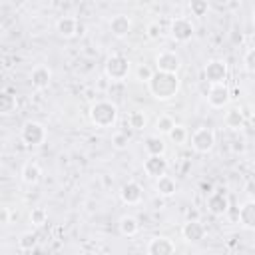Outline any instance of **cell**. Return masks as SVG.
<instances>
[{"mask_svg": "<svg viewBox=\"0 0 255 255\" xmlns=\"http://www.w3.org/2000/svg\"><path fill=\"white\" fill-rule=\"evenodd\" d=\"M205 233H207V229L199 219H187L181 225V237L187 243H199L205 237Z\"/></svg>", "mask_w": 255, "mask_h": 255, "instance_id": "13", "label": "cell"}, {"mask_svg": "<svg viewBox=\"0 0 255 255\" xmlns=\"http://www.w3.org/2000/svg\"><path fill=\"white\" fill-rule=\"evenodd\" d=\"M40 175H42V169L36 161H26L22 165V171H20V177L26 185H36L40 181Z\"/></svg>", "mask_w": 255, "mask_h": 255, "instance_id": "20", "label": "cell"}, {"mask_svg": "<svg viewBox=\"0 0 255 255\" xmlns=\"http://www.w3.org/2000/svg\"><path fill=\"white\" fill-rule=\"evenodd\" d=\"M20 137H22V141H24L26 145L36 147V145H42V143L46 141V137H48V129L44 128V124L30 120V122H26V124L22 126V129H20Z\"/></svg>", "mask_w": 255, "mask_h": 255, "instance_id": "4", "label": "cell"}, {"mask_svg": "<svg viewBox=\"0 0 255 255\" xmlns=\"http://www.w3.org/2000/svg\"><path fill=\"white\" fill-rule=\"evenodd\" d=\"M153 128H155V133H157V135H169V131L175 128V122H173V118H171V116L161 114V116L155 120Z\"/></svg>", "mask_w": 255, "mask_h": 255, "instance_id": "25", "label": "cell"}, {"mask_svg": "<svg viewBox=\"0 0 255 255\" xmlns=\"http://www.w3.org/2000/svg\"><path fill=\"white\" fill-rule=\"evenodd\" d=\"M36 245H38V233L36 231H24L18 237V247L22 251H34Z\"/></svg>", "mask_w": 255, "mask_h": 255, "instance_id": "26", "label": "cell"}, {"mask_svg": "<svg viewBox=\"0 0 255 255\" xmlns=\"http://www.w3.org/2000/svg\"><path fill=\"white\" fill-rule=\"evenodd\" d=\"M78 30H80V26H78V20L74 16H62L56 22V32L62 38H74L78 34Z\"/></svg>", "mask_w": 255, "mask_h": 255, "instance_id": "18", "label": "cell"}, {"mask_svg": "<svg viewBox=\"0 0 255 255\" xmlns=\"http://www.w3.org/2000/svg\"><path fill=\"white\" fill-rule=\"evenodd\" d=\"M131 18L129 16H126V14H116V16H112V20H110V32H112V36H116V38H126V36H129V32H131Z\"/></svg>", "mask_w": 255, "mask_h": 255, "instance_id": "17", "label": "cell"}, {"mask_svg": "<svg viewBox=\"0 0 255 255\" xmlns=\"http://www.w3.org/2000/svg\"><path fill=\"white\" fill-rule=\"evenodd\" d=\"M179 88H181V80L177 74H165V72H157V70H155L153 78L147 82L149 94L159 102H167L173 96H177Z\"/></svg>", "mask_w": 255, "mask_h": 255, "instance_id": "1", "label": "cell"}, {"mask_svg": "<svg viewBox=\"0 0 255 255\" xmlns=\"http://www.w3.org/2000/svg\"><path fill=\"white\" fill-rule=\"evenodd\" d=\"M173 143H185V139H187V129L183 128V126H179V124H175V128L169 131V135H167Z\"/></svg>", "mask_w": 255, "mask_h": 255, "instance_id": "30", "label": "cell"}, {"mask_svg": "<svg viewBox=\"0 0 255 255\" xmlns=\"http://www.w3.org/2000/svg\"><path fill=\"white\" fill-rule=\"evenodd\" d=\"M143 171L147 177L159 179L161 175H167V159L163 155H147L143 159Z\"/></svg>", "mask_w": 255, "mask_h": 255, "instance_id": "12", "label": "cell"}, {"mask_svg": "<svg viewBox=\"0 0 255 255\" xmlns=\"http://www.w3.org/2000/svg\"><path fill=\"white\" fill-rule=\"evenodd\" d=\"M155 68H157V72L177 74L179 68H181V58L171 50H163L155 56Z\"/></svg>", "mask_w": 255, "mask_h": 255, "instance_id": "10", "label": "cell"}, {"mask_svg": "<svg viewBox=\"0 0 255 255\" xmlns=\"http://www.w3.org/2000/svg\"><path fill=\"white\" fill-rule=\"evenodd\" d=\"M128 124H129V128L135 129V131L143 129V128L147 126V116H145V112H143V110H133V112L128 116Z\"/></svg>", "mask_w": 255, "mask_h": 255, "instance_id": "27", "label": "cell"}, {"mask_svg": "<svg viewBox=\"0 0 255 255\" xmlns=\"http://www.w3.org/2000/svg\"><path fill=\"white\" fill-rule=\"evenodd\" d=\"M251 22H253V26H255V6H253V10H251Z\"/></svg>", "mask_w": 255, "mask_h": 255, "instance_id": "36", "label": "cell"}, {"mask_svg": "<svg viewBox=\"0 0 255 255\" xmlns=\"http://www.w3.org/2000/svg\"><path fill=\"white\" fill-rule=\"evenodd\" d=\"M229 102H231V90H229L225 84L209 86V90H207V104H209L213 110H221V108H225Z\"/></svg>", "mask_w": 255, "mask_h": 255, "instance_id": "11", "label": "cell"}, {"mask_svg": "<svg viewBox=\"0 0 255 255\" xmlns=\"http://www.w3.org/2000/svg\"><path fill=\"white\" fill-rule=\"evenodd\" d=\"M147 255H175V243L167 235H153L145 247Z\"/></svg>", "mask_w": 255, "mask_h": 255, "instance_id": "9", "label": "cell"}, {"mask_svg": "<svg viewBox=\"0 0 255 255\" xmlns=\"http://www.w3.org/2000/svg\"><path fill=\"white\" fill-rule=\"evenodd\" d=\"M131 62L122 54H112L104 64V74L112 82H124L129 76Z\"/></svg>", "mask_w": 255, "mask_h": 255, "instance_id": "3", "label": "cell"}, {"mask_svg": "<svg viewBox=\"0 0 255 255\" xmlns=\"http://www.w3.org/2000/svg\"><path fill=\"white\" fill-rule=\"evenodd\" d=\"M193 32H195V28H193L191 20L185 18V16H175V18L171 20V24H169V34H171V38H173L175 42H179V44L189 42V40L193 38Z\"/></svg>", "mask_w": 255, "mask_h": 255, "instance_id": "7", "label": "cell"}, {"mask_svg": "<svg viewBox=\"0 0 255 255\" xmlns=\"http://www.w3.org/2000/svg\"><path fill=\"white\" fill-rule=\"evenodd\" d=\"M143 147L147 151V155H163L165 153V141L161 135L153 133V135H147L145 141H143Z\"/></svg>", "mask_w": 255, "mask_h": 255, "instance_id": "22", "label": "cell"}, {"mask_svg": "<svg viewBox=\"0 0 255 255\" xmlns=\"http://www.w3.org/2000/svg\"><path fill=\"white\" fill-rule=\"evenodd\" d=\"M237 219H239V223H241L243 229L255 231V197H253V199H245V201L239 205Z\"/></svg>", "mask_w": 255, "mask_h": 255, "instance_id": "14", "label": "cell"}, {"mask_svg": "<svg viewBox=\"0 0 255 255\" xmlns=\"http://www.w3.org/2000/svg\"><path fill=\"white\" fill-rule=\"evenodd\" d=\"M223 124L229 128V129H241L243 124H245V116H243V110L241 108H229L223 116Z\"/></svg>", "mask_w": 255, "mask_h": 255, "instance_id": "21", "label": "cell"}, {"mask_svg": "<svg viewBox=\"0 0 255 255\" xmlns=\"http://www.w3.org/2000/svg\"><path fill=\"white\" fill-rule=\"evenodd\" d=\"M189 12L193 16H205L209 12V2L207 0H191L189 2Z\"/></svg>", "mask_w": 255, "mask_h": 255, "instance_id": "29", "label": "cell"}, {"mask_svg": "<svg viewBox=\"0 0 255 255\" xmlns=\"http://www.w3.org/2000/svg\"><path fill=\"white\" fill-rule=\"evenodd\" d=\"M0 223L2 225H8L10 223V209L8 207H2L0 209Z\"/></svg>", "mask_w": 255, "mask_h": 255, "instance_id": "35", "label": "cell"}, {"mask_svg": "<svg viewBox=\"0 0 255 255\" xmlns=\"http://www.w3.org/2000/svg\"><path fill=\"white\" fill-rule=\"evenodd\" d=\"M28 219H30V223H32L34 227H42V225H46V221H48V211H46L44 207H32Z\"/></svg>", "mask_w": 255, "mask_h": 255, "instance_id": "28", "label": "cell"}, {"mask_svg": "<svg viewBox=\"0 0 255 255\" xmlns=\"http://www.w3.org/2000/svg\"><path fill=\"white\" fill-rule=\"evenodd\" d=\"M227 74H229V68H227V62L225 60L213 58V60H207V64L203 66V76L209 82V86L225 84Z\"/></svg>", "mask_w": 255, "mask_h": 255, "instance_id": "5", "label": "cell"}, {"mask_svg": "<svg viewBox=\"0 0 255 255\" xmlns=\"http://www.w3.org/2000/svg\"><path fill=\"white\" fill-rule=\"evenodd\" d=\"M90 122L100 128V129H108L114 128L118 122V106L110 100H98L90 106Z\"/></svg>", "mask_w": 255, "mask_h": 255, "instance_id": "2", "label": "cell"}, {"mask_svg": "<svg viewBox=\"0 0 255 255\" xmlns=\"http://www.w3.org/2000/svg\"><path fill=\"white\" fill-rule=\"evenodd\" d=\"M120 199H122L126 205H137V203H141V199H143V189H141V185H139L137 181H128V183H124L122 189H120Z\"/></svg>", "mask_w": 255, "mask_h": 255, "instance_id": "15", "label": "cell"}, {"mask_svg": "<svg viewBox=\"0 0 255 255\" xmlns=\"http://www.w3.org/2000/svg\"><path fill=\"white\" fill-rule=\"evenodd\" d=\"M243 66L247 72L255 74V48H249L245 54H243Z\"/></svg>", "mask_w": 255, "mask_h": 255, "instance_id": "33", "label": "cell"}, {"mask_svg": "<svg viewBox=\"0 0 255 255\" xmlns=\"http://www.w3.org/2000/svg\"><path fill=\"white\" fill-rule=\"evenodd\" d=\"M118 227H120V233H122V235L133 237V235L139 231V221H137V217H133V215H122Z\"/></svg>", "mask_w": 255, "mask_h": 255, "instance_id": "23", "label": "cell"}, {"mask_svg": "<svg viewBox=\"0 0 255 255\" xmlns=\"http://www.w3.org/2000/svg\"><path fill=\"white\" fill-rule=\"evenodd\" d=\"M16 106H18L16 96L10 94L8 90H4V92L0 94V114H2V116H10L12 112H16Z\"/></svg>", "mask_w": 255, "mask_h": 255, "instance_id": "24", "label": "cell"}, {"mask_svg": "<svg viewBox=\"0 0 255 255\" xmlns=\"http://www.w3.org/2000/svg\"><path fill=\"white\" fill-rule=\"evenodd\" d=\"M128 143H129V135L126 131H116L112 135V145L116 149H124V147H128Z\"/></svg>", "mask_w": 255, "mask_h": 255, "instance_id": "31", "label": "cell"}, {"mask_svg": "<svg viewBox=\"0 0 255 255\" xmlns=\"http://www.w3.org/2000/svg\"><path fill=\"white\" fill-rule=\"evenodd\" d=\"M153 189H155V193L161 195V197H171V195H175V191H177V183H175V179H173L171 175H161L159 179H155Z\"/></svg>", "mask_w": 255, "mask_h": 255, "instance_id": "19", "label": "cell"}, {"mask_svg": "<svg viewBox=\"0 0 255 255\" xmlns=\"http://www.w3.org/2000/svg\"><path fill=\"white\" fill-rule=\"evenodd\" d=\"M153 74H155V72H153V70H151L147 64H139V66H137V70H135L137 80H139V82H145V84H147V82L153 78Z\"/></svg>", "mask_w": 255, "mask_h": 255, "instance_id": "32", "label": "cell"}, {"mask_svg": "<svg viewBox=\"0 0 255 255\" xmlns=\"http://www.w3.org/2000/svg\"><path fill=\"white\" fill-rule=\"evenodd\" d=\"M215 145V131L207 126H201L197 128L193 133H191V147L193 151L197 153H209Z\"/></svg>", "mask_w": 255, "mask_h": 255, "instance_id": "6", "label": "cell"}, {"mask_svg": "<svg viewBox=\"0 0 255 255\" xmlns=\"http://www.w3.org/2000/svg\"><path fill=\"white\" fill-rule=\"evenodd\" d=\"M145 32H147V38H149V40H157L159 34H161V26H159L157 22H149Z\"/></svg>", "mask_w": 255, "mask_h": 255, "instance_id": "34", "label": "cell"}, {"mask_svg": "<svg viewBox=\"0 0 255 255\" xmlns=\"http://www.w3.org/2000/svg\"><path fill=\"white\" fill-rule=\"evenodd\" d=\"M205 205H207V211H209L211 215H215V217L225 215V213L229 211V207H231V205H229V195H227L225 189H215V191L207 193Z\"/></svg>", "mask_w": 255, "mask_h": 255, "instance_id": "8", "label": "cell"}, {"mask_svg": "<svg viewBox=\"0 0 255 255\" xmlns=\"http://www.w3.org/2000/svg\"><path fill=\"white\" fill-rule=\"evenodd\" d=\"M30 82H32V86L36 90H46L50 86V82H52V70H50V66H46V64L34 66L32 72H30Z\"/></svg>", "mask_w": 255, "mask_h": 255, "instance_id": "16", "label": "cell"}]
</instances>
